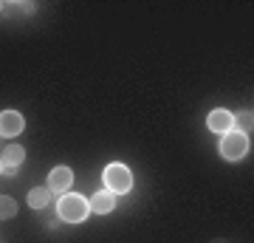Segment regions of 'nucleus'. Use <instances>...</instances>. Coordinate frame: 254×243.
<instances>
[{
    "label": "nucleus",
    "mask_w": 254,
    "mask_h": 243,
    "mask_svg": "<svg viewBox=\"0 0 254 243\" xmlns=\"http://www.w3.org/2000/svg\"><path fill=\"white\" fill-rule=\"evenodd\" d=\"M57 212H60V218L63 221H68V224H79V221H85L88 218V201L82 198V195H76V192H65L63 198H60V204H57Z\"/></svg>",
    "instance_id": "nucleus-1"
},
{
    "label": "nucleus",
    "mask_w": 254,
    "mask_h": 243,
    "mask_svg": "<svg viewBox=\"0 0 254 243\" xmlns=\"http://www.w3.org/2000/svg\"><path fill=\"white\" fill-rule=\"evenodd\" d=\"M0 9H3V6H0Z\"/></svg>",
    "instance_id": "nucleus-14"
},
{
    "label": "nucleus",
    "mask_w": 254,
    "mask_h": 243,
    "mask_svg": "<svg viewBox=\"0 0 254 243\" xmlns=\"http://www.w3.org/2000/svg\"><path fill=\"white\" fill-rule=\"evenodd\" d=\"M48 184H51V192H68L73 184V172L68 170V167H57V170H51V178H48Z\"/></svg>",
    "instance_id": "nucleus-5"
},
{
    "label": "nucleus",
    "mask_w": 254,
    "mask_h": 243,
    "mask_svg": "<svg viewBox=\"0 0 254 243\" xmlns=\"http://www.w3.org/2000/svg\"><path fill=\"white\" fill-rule=\"evenodd\" d=\"M23 159H26V150H23L20 144H9V147L3 150V156H0V162L6 164V167H20Z\"/></svg>",
    "instance_id": "nucleus-8"
},
{
    "label": "nucleus",
    "mask_w": 254,
    "mask_h": 243,
    "mask_svg": "<svg viewBox=\"0 0 254 243\" xmlns=\"http://www.w3.org/2000/svg\"><path fill=\"white\" fill-rule=\"evenodd\" d=\"M23 127H26V122H23V116H20L17 110H3L0 113V136L11 139V136L23 133Z\"/></svg>",
    "instance_id": "nucleus-4"
},
{
    "label": "nucleus",
    "mask_w": 254,
    "mask_h": 243,
    "mask_svg": "<svg viewBox=\"0 0 254 243\" xmlns=\"http://www.w3.org/2000/svg\"><path fill=\"white\" fill-rule=\"evenodd\" d=\"M206 125H209V130H215V133H229L232 130V113L229 110H223V108H218V110H212L209 113V119H206Z\"/></svg>",
    "instance_id": "nucleus-6"
},
{
    "label": "nucleus",
    "mask_w": 254,
    "mask_h": 243,
    "mask_svg": "<svg viewBox=\"0 0 254 243\" xmlns=\"http://www.w3.org/2000/svg\"><path fill=\"white\" fill-rule=\"evenodd\" d=\"M249 153V139H246L243 133H223V139H220V156L223 159H229V162H237V159H243V156Z\"/></svg>",
    "instance_id": "nucleus-3"
},
{
    "label": "nucleus",
    "mask_w": 254,
    "mask_h": 243,
    "mask_svg": "<svg viewBox=\"0 0 254 243\" xmlns=\"http://www.w3.org/2000/svg\"><path fill=\"white\" fill-rule=\"evenodd\" d=\"M212 243H226V241H220V238H218V241H212Z\"/></svg>",
    "instance_id": "nucleus-12"
},
{
    "label": "nucleus",
    "mask_w": 254,
    "mask_h": 243,
    "mask_svg": "<svg viewBox=\"0 0 254 243\" xmlns=\"http://www.w3.org/2000/svg\"><path fill=\"white\" fill-rule=\"evenodd\" d=\"M17 215V204L9 195H0V218H14Z\"/></svg>",
    "instance_id": "nucleus-11"
},
{
    "label": "nucleus",
    "mask_w": 254,
    "mask_h": 243,
    "mask_svg": "<svg viewBox=\"0 0 254 243\" xmlns=\"http://www.w3.org/2000/svg\"><path fill=\"white\" fill-rule=\"evenodd\" d=\"M254 125V116H252V110H240L237 116H232V127H237V133H249Z\"/></svg>",
    "instance_id": "nucleus-10"
},
{
    "label": "nucleus",
    "mask_w": 254,
    "mask_h": 243,
    "mask_svg": "<svg viewBox=\"0 0 254 243\" xmlns=\"http://www.w3.org/2000/svg\"><path fill=\"white\" fill-rule=\"evenodd\" d=\"M105 184H108V192L122 195V192H127L133 187V175H130V170L125 164H108L105 167Z\"/></svg>",
    "instance_id": "nucleus-2"
},
{
    "label": "nucleus",
    "mask_w": 254,
    "mask_h": 243,
    "mask_svg": "<svg viewBox=\"0 0 254 243\" xmlns=\"http://www.w3.org/2000/svg\"><path fill=\"white\" fill-rule=\"evenodd\" d=\"M48 201H51V189H46V187H37V189L28 192V207H31V209L48 207Z\"/></svg>",
    "instance_id": "nucleus-9"
},
{
    "label": "nucleus",
    "mask_w": 254,
    "mask_h": 243,
    "mask_svg": "<svg viewBox=\"0 0 254 243\" xmlns=\"http://www.w3.org/2000/svg\"><path fill=\"white\" fill-rule=\"evenodd\" d=\"M0 172H3V162H0Z\"/></svg>",
    "instance_id": "nucleus-13"
},
{
    "label": "nucleus",
    "mask_w": 254,
    "mask_h": 243,
    "mask_svg": "<svg viewBox=\"0 0 254 243\" xmlns=\"http://www.w3.org/2000/svg\"><path fill=\"white\" fill-rule=\"evenodd\" d=\"M113 207H116V198H113V192H96L91 198V204H88V209H93V212H99V215H108V212H113Z\"/></svg>",
    "instance_id": "nucleus-7"
}]
</instances>
